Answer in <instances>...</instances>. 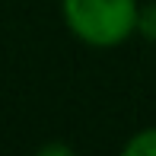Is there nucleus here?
Returning <instances> with one entry per match:
<instances>
[{"label": "nucleus", "instance_id": "nucleus-3", "mask_svg": "<svg viewBox=\"0 0 156 156\" xmlns=\"http://www.w3.org/2000/svg\"><path fill=\"white\" fill-rule=\"evenodd\" d=\"M137 35L147 41H156V0L147 6H140L137 13Z\"/></svg>", "mask_w": 156, "mask_h": 156}, {"label": "nucleus", "instance_id": "nucleus-2", "mask_svg": "<svg viewBox=\"0 0 156 156\" xmlns=\"http://www.w3.org/2000/svg\"><path fill=\"white\" fill-rule=\"evenodd\" d=\"M124 153H127V156H156V124L137 131V134L124 144Z\"/></svg>", "mask_w": 156, "mask_h": 156}, {"label": "nucleus", "instance_id": "nucleus-1", "mask_svg": "<svg viewBox=\"0 0 156 156\" xmlns=\"http://www.w3.org/2000/svg\"><path fill=\"white\" fill-rule=\"evenodd\" d=\"M137 0H61L64 26L89 48H118L137 35Z\"/></svg>", "mask_w": 156, "mask_h": 156}]
</instances>
